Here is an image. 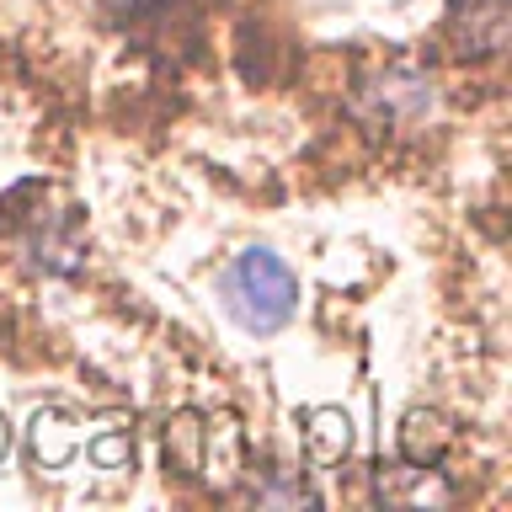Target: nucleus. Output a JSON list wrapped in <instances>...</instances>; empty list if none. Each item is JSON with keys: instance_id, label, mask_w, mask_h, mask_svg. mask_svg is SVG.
<instances>
[{"instance_id": "1", "label": "nucleus", "mask_w": 512, "mask_h": 512, "mask_svg": "<svg viewBox=\"0 0 512 512\" xmlns=\"http://www.w3.org/2000/svg\"><path fill=\"white\" fill-rule=\"evenodd\" d=\"M219 299L230 320L251 336H272L299 315V278L278 251L246 246L230 267L219 272Z\"/></svg>"}, {"instance_id": "2", "label": "nucleus", "mask_w": 512, "mask_h": 512, "mask_svg": "<svg viewBox=\"0 0 512 512\" xmlns=\"http://www.w3.org/2000/svg\"><path fill=\"white\" fill-rule=\"evenodd\" d=\"M358 112L384 128H422L438 112V86H432V75L411 70V64H395V70H384L379 80H368L358 91Z\"/></svg>"}, {"instance_id": "3", "label": "nucleus", "mask_w": 512, "mask_h": 512, "mask_svg": "<svg viewBox=\"0 0 512 512\" xmlns=\"http://www.w3.org/2000/svg\"><path fill=\"white\" fill-rule=\"evenodd\" d=\"M443 38L470 64L502 59L512 38V0H454L443 16Z\"/></svg>"}, {"instance_id": "4", "label": "nucleus", "mask_w": 512, "mask_h": 512, "mask_svg": "<svg viewBox=\"0 0 512 512\" xmlns=\"http://www.w3.org/2000/svg\"><path fill=\"white\" fill-rule=\"evenodd\" d=\"M240 464H246V432L230 411H214L208 422H198V464L192 470H203V480L214 491H230L240 475Z\"/></svg>"}, {"instance_id": "5", "label": "nucleus", "mask_w": 512, "mask_h": 512, "mask_svg": "<svg viewBox=\"0 0 512 512\" xmlns=\"http://www.w3.org/2000/svg\"><path fill=\"white\" fill-rule=\"evenodd\" d=\"M374 486H379V496L390 507H448V480L432 470V464H390V470H379L374 475Z\"/></svg>"}, {"instance_id": "6", "label": "nucleus", "mask_w": 512, "mask_h": 512, "mask_svg": "<svg viewBox=\"0 0 512 512\" xmlns=\"http://www.w3.org/2000/svg\"><path fill=\"white\" fill-rule=\"evenodd\" d=\"M448 438H454L448 416L427 411V406L406 411V416H400V432H395L400 459H411V464H438V459H443V448H448Z\"/></svg>"}, {"instance_id": "7", "label": "nucleus", "mask_w": 512, "mask_h": 512, "mask_svg": "<svg viewBox=\"0 0 512 512\" xmlns=\"http://www.w3.org/2000/svg\"><path fill=\"white\" fill-rule=\"evenodd\" d=\"M304 443H310L315 464H342L352 454V422L342 406H315L310 427H304Z\"/></svg>"}, {"instance_id": "8", "label": "nucleus", "mask_w": 512, "mask_h": 512, "mask_svg": "<svg viewBox=\"0 0 512 512\" xmlns=\"http://www.w3.org/2000/svg\"><path fill=\"white\" fill-rule=\"evenodd\" d=\"M75 448H80V432L64 411H38L32 416V454H38V464L59 470V464H70Z\"/></svg>"}, {"instance_id": "9", "label": "nucleus", "mask_w": 512, "mask_h": 512, "mask_svg": "<svg viewBox=\"0 0 512 512\" xmlns=\"http://www.w3.org/2000/svg\"><path fill=\"white\" fill-rule=\"evenodd\" d=\"M32 267L43 272H59V278H70V272H80V262H86V246H80L75 230H48V235H32Z\"/></svg>"}, {"instance_id": "10", "label": "nucleus", "mask_w": 512, "mask_h": 512, "mask_svg": "<svg viewBox=\"0 0 512 512\" xmlns=\"http://www.w3.org/2000/svg\"><path fill=\"white\" fill-rule=\"evenodd\" d=\"M251 502H256V507H320V496L304 486V480L278 475V480H262V486H251Z\"/></svg>"}, {"instance_id": "11", "label": "nucleus", "mask_w": 512, "mask_h": 512, "mask_svg": "<svg viewBox=\"0 0 512 512\" xmlns=\"http://www.w3.org/2000/svg\"><path fill=\"white\" fill-rule=\"evenodd\" d=\"M91 454H96V464H107V470H123V464L134 459V443L118 438V432H107V438L91 443Z\"/></svg>"}, {"instance_id": "12", "label": "nucleus", "mask_w": 512, "mask_h": 512, "mask_svg": "<svg viewBox=\"0 0 512 512\" xmlns=\"http://www.w3.org/2000/svg\"><path fill=\"white\" fill-rule=\"evenodd\" d=\"M6 448H11V427H6V416H0V459H6Z\"/></svg>"}]
</instances>
